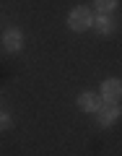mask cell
I'll list each match as a JSON object with an SVG mask.
<instances>
[{
  "label": "cell",
  "mask_w": 122,
  "mask_h": 156,
  "mask_svg": "<svg viewBox=\"0 0 122 156\" xmlns=\"http://www.w3.org/2000/svg\"><path fill=\"white\" fill-rule=\"evenodd\" d=\"M91 21H94V13H91L89 5L73 8L70 16H68V26H70L73 31H86V29H91Z\"/></svg>",
  "instance_id": "obj_1"
},
{
  "label": "cell",
  "mask_w": 122,
  "mask_h": 156,
  "mask_svg": "<svg viewBox=\"0 0 122 156\" xmlns=\"http://www.w3.org/2000/svg\"><path fill=\"white\" fill-rule=\"evenodd\" d=\"M99 122H101V128H106V125H112V122H117V117H120V104L117 101H104V104L99 107Z\"/></svg>",
  "instance_id": "obj_2"
},
{
  "label": "cell",
  "mask_w": 122,
  "mask_h": 156,
  "mask_svg": "<svg viewBox=\"0 0 122 156\" xmlns=\"http://www.w3.org/2000/svg\"><path fill=\"white\" fill-rule=\"evenodd\" d=\"M3 47H5L8 52L23 50V34L18 31V29H5V31H3Z\"/></svg>",
  "instance_id": "obj_3"
},
{
  "label": "cell",
  "mask_w": 122,
  "mask_h": 156,
  "mask_svg": "<svg viewBox=\"0 0 122 156\" xmlns=\"http://www.w3.org/2000/svg\"><path fill=\"white\" fill-rule=\"evenodd\" d=\"M120 94H122V83L117 81V78H106L104 83H101V99L104 101H117L120 99Z\"/></svg>",
  "instance_id": "obj_4"
},
{
  "label": "cell",
  "mask_w": 122,
  "mask_h": 156,
  "mask_svg": "<svg viewBox=\"0 0 122 156\" xmlns=\"http://www.w3.org/2000/svg\"><path fill=\"white\" fill-rule=\"evenodd\" d=\"M101 104H104V99H101L99 94H94V91H86V94L78 96V107L83 112H99Z\"/></svg>",
  "instance_id": "obj_5"
},
{
  "label": "cell",
  "mask_w": 122,
  "mask_h": 156,
  "mask_svg": "<svg viewBox=\"0 0 122 156\" xmlns=\"http://www.w3.org/2000/svg\"><path fill=\"white\" fill-rule=\"evenodd\" d=\"M91 29H96V31L101 34V37H106V34H112V29H114V23H112L109 16H94V21H91Z\"/></svg>",
  "instance_id": "obj_6"
},
{
  "label": "cell",
  "mask_w": 122,
  "mask_h": 156,
  "mask_svg": "<svg viewBox=\"0 0 122 156\" xmlns=\"http://www.w3.org/2000/svg\"><path fill=\"white\" fill-rule=\"evenodd\" d=\"M94 8H96V13H101V16H109V13L117 8V0H94Z\"/></svg>",
  "instance_id": "obj_7"
},
{
  "label": "cell",
  "mask_w": 122,
  "mask_h": 156,
  "mask_svg": "<svg viewBox=\"0 0 122 156\" xmlns=\"http://www.w3.org/2000/svg\"><path fill=\"white\" fill-rule=\"evenodd\" d=\"M11 125H13V120L5 115V112H0V130H8Z\"/></svg>",
  "instance_id": "obj_8"
}]
</instances>
